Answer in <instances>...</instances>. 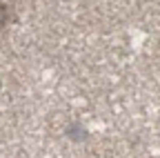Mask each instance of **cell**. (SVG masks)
Here are the masks:
<instances>
[{
    "mask_svg": "<svg viewBox=\"0 0 160 158\" xmlns=\"http://www.w3.org/2000/svg\"><path fill=\"white\" fill-rule=\"evenodd\" d=\"M13 20H16V9H13V5L2 3V0H0V33L7 31Z\"/></svg>",
    "mask_w": 160,
    "mask_h": 158,
    "instance_id": "obj_1",
    "label": "cell"
}]
</instances>
